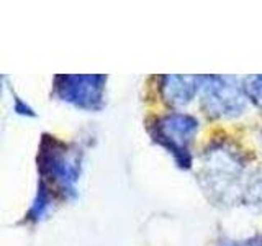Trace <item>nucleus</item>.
I'll use <instances>...</instances> for the list:
<instances>
[{"label": "nucleus", "instance_id": "obj_2", "mask_svg": "<svg viewBox=\"0 0 262 246\" xmlns=\"http://www.w3.org/2000/svg\"><path fill=\"white\" fill-rule=\"evenodd\" d=\"M38 169L41 172V184L49 191L53 186L62 195H76V182L80 174V159L77 153L68 151L66 145L54 138L45 136L38 154Z\"/></svg>", "mask_w": 262, "mask_h": 246}, {"label": "nucleus", "instance_id": "obj_5", "mask_svg": "<svg viewBox=\"0 0 262 246\" xmlns=\"http://www.w3.org/2000/svg\"><path fill=\"white\" fill-rule=\"evenodd\" d=\"M105 76H57L54 95L85 110H98L103 107Z\"/></svg>", "mask_w": 262, "mask_h": 246}, {"label": "nucleus", "instance_id": "obj_3", "mask_svg": "<svg viewBox=\"0 0 262 246\" xmlns=\"http://www.w3.org/2000/svg\"><path fill=\"white\" fill-rule=\"evenodd\" d=\"M199 130V120L187 113H169L156 120L149 128L152 139L174 156L180 168L190 169L192 156L188 145Z\"/></svg>", "mask_w": 262, "mask_h": 246}, {"label": "nucleus", "instance_id": "obj_8", "mask_svg": "<svg viewBox=\"0 0 262 246\" xmlns=\"http://www.w3.org/2000/svg\"><path fill=\"white\" fill-rule=\"evenodd\" d=\"M243 202L248 207L262 212V172H259L249 180L248 187L243 192Z\"/></svg>", "mask_w": 262, "mask_h": 246}, {"label": "nucleus", "instance_id": "obj_10", "mask_svg": "<svg viewBox=\"0 0 262 246\" xmlns=\"http://www.w3.org/2000/svg\"><path fill=\"white\" fill-rule=\"evenodd\" d=\"M218 246H262V235L248 238V240H241V241H229L223 240Z\"/></svg>", "mask_w": 262, "mask_h": 246}, {"label": "nucleus", "instance_id": "obj_6", "mask_svg": "<svg viewBox=\"0 0 262 246\" xmlns=\"http://www.w3.org/2000/svg\"><path fill=\"white\" fill-rule=\"evenodd\" d=\"M200 82H203V76H166L162 95L170 105H187L202 87Z\"/></svg>", "mask_w": 262, "mask_h": 246}, {"label": "nucleus", "instance_id": "obj_1", "mask_svg": "<svg viewBox=\"0 0 262 246\" xmlns=\"http://www.w3.org/2000/svg\"><path fill=\"white\" fill-rule=\"evenodd\" d=\"M244 166L241 154L229 146L220 145L211 148L205 154L203 161L202 182L205 191L211 192L213 199H218L223 203L236 200L237 194L241 192L243 195L239 182Z\"/></svg>", "mask_w": 262, "mask_h": 246}, {"label": "nucleus", "instance_id": "obj_4", "mask_svg": "<svg viewBox=\"0 0 262 246\" xmlns=\"http://www.w3.org/2000/svg\"><path fill=\"white\" fill-rule=\"evenodd\" d=\"M244 86L231 76H203L202 104L205 113L216 118H231L241 115L246 107Z\"/></svg>", "mask_w": 262, "mask_h": 246}, {"label": "nucleus", "instance_id": "obj_7", "mask_svg": "<svg viewBox=\"0 0 262 246\" xmlns=\"http://www.w3.org/2000/svg\"><path fill=\"white\" fill-rule=\"evenodd\" d=\"M53 203V194L51 191L45 186V184H39V189H38V194L35 197V200H33V205L28 212V220H33V221H38L39 218H43L46 215V212L49 210Z\"/></svg>", "mask_w": 262, "mask_h": 246}, {"label": "nucleus", "instance_id": "obj_9", "mask_svg": "<svg viewBox=\"0 0 262 246\" xmlns=\"http://www.w3.org/2000/svg\"><path fill=\"white\" fill-rule=\"evenodd\" d=\"M244 90L252 102L262 107V76H251L246 79Z\"/></svg>", "mask_w": 262, "mask_h": 246}]
</instances>
